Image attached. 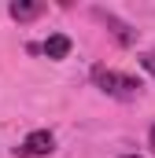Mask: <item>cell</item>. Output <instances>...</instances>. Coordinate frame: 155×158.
Here are the masks:
<instances>
[{
    "mask_svg": "<svg viewBox=\"0 0 155 158\" xmlns=\"http://www.w3.org/2000/svg\"><path fill=\"white\" fill-rule=\"evenodd\" d=\"M92 81H96L107 96H115V99H133V96L140 92V81L137 77H126V74L107 70V66H92Z\"/></svg>",
    "mask_w": 155,
    "mask_h": 158,
    "instance_id": "cell-1",
    "label": "cell"
},
{
    "mask_svg": "<svg viewBox=\"0 0 155 158\" xmlns=\"http://www.w3.org/2000/svg\"><path fill=\"white\" fill-rule=\"evenodd\" d=\"M52 147H55V136H52L48 129H37V132H30V136L15 147V155H22V158H41V155H52Z\"/></svg>",
    "mask_w": 155,
    "mask_h": 158,
    "instance_id": "cell-2",
    "label": "cell"
},
{
    "mask_svg": "<svg viewBox=\"0 0 155 158\" xmlns=\"http://www.w3.org/2000/svg\"><path fill=\"white\" fill-rule=\"evenodd\" d=\"M92 15H96V19H100V22H104V26H107V30L115 33V40L122 44V48L137 44V30H133V26H126V22H122L118 15H111V11H104V7H92Z\"/></svg>",
    "mask_w": 155,
    "mask_h": 158,
    "instance_id": "cell-3",
    "label": "cell"
},
{
    "mask_svg": "<svg viewBox=\"0 0 155 158\" xmlns=\"http://www.w3.org/2000/svg\"><path fill=\"white\" fill-rule=\"evenodd\" d=\"M7 15L15 22H33L37 15H44V4L41 0H11L7 4Z\"/></svg>",
    "mask_w": 155,
    "mask_h": 158,
    "instance_id": "cell-4",
    "label": "cell"
},
{
    "mask_svg": "<svg viewBox=\"0 0 155 158\" xmlns=\"http://www.w3.org/2000/svg\"><path fill=\"white\" fill-rule=\"evenodd\" d=\"M44 55H48V59H67V55H70V37L52 33V37L44 40Z\"/></svg>",
    "mask_w": 155,
    "mask_h": 158,
    "instance_id": "cell-5",
    "label": "cell"
},
{
    "mask_svg": "<svg viewBox=\"0 0 155 158\" xmlns=\"http://www.w3.org/2000/svg\"><path fill=\"white\" fill-rule=\"evenodd\" d=\"M140 66H144V70L155 77V52H144V55H140Z\"/></svg>",
    "mask_w": 155,
    "mask_h": 158,
    "instance_id": "cell-6",
    "label": "cell"
},
{
    "mask_svg": "<svg viewBox=\"0 0 155 158\" xmlns=\"http://www.w3.org/2000/svg\"><path fill=\"white\" fill-rule=\"evenodd\" d=\"M148 143H152V151H155V125H152V132H148Z\"/></svg>",
    "mask_w": 155,
    "mask_h": 158,
    "instance_id": "cell-7",
    "label": "cell"
},
{
    "mask_svg": "<svg viewBox=\"0 0 155 158\" xmlns=\"http://www.w3.org/2000/svg\"><path fill=\"white\" fill-rule=\"evenodd\" d=\"M118 158H140V155H118Z\"/></svg>",
    "mask_w": 155,
    "mask_h": 158,
    "instance_id": "cell-8",
    "label": "cell"
}]
</instances>
